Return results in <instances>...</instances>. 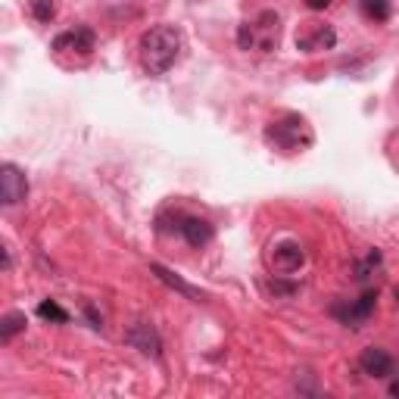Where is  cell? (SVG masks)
<instances>
[{"mask_svg": "<svg viewBox=\"0 0 399 399\" xmlns=\"http://www.w3.org/2000/svg\"><path fill=\"white\" fill-rule=\"evenodd\" d=\"M184 50V35L175 29V25H156V29L144 31L141 44H137V53H141V66L147 75H165L172 66L178 63Z\"/></svg>", "mask_w": 399, "mask_h": 399, "instance_id": "obj_1", "label": "cell"}, {"mask_svg": "<svg viewBox=\"0 0 399 399\" xmlns=\"http://www.w3.org/2000/svg\"><path fill=\"white\" fill-rule=\"evenodd\" d=\"M265 141L271 144L275 150H284V153H296L303 147L312 144V128L303 116L296 112H287V116L275 119V122L265 128Z\"/></svg>", "mask_w": 399, "mask_h": 399, "instance_id": "obj_2", "label": "cell"}, {"mask_svg": "<svg viewBox=\"0 0 399 399\" xmlns=\"http://www.w3.org/2000/svg\"><path fill=\"white\" fill-rule=\"evenodd\" d=\"M265 265H269L271 275H281V278H290L296 275L299 269L306 265V250L299 241H278L265 250Z\"/></svg>", "mask_w": 399, "mask_h": 399, "instance_id": "obj_3", "label": "cell"}, {"mask_svg": "<svg viewBox=\"0 0 399 399\" xmlns=\"http://www.w3.org/2000/svg\"><path fill=\"white\" fill-rule=\"evenodd\" d=\"M375 309H377V290H365L359 299H352V303L349 299L347 303H337L331 312H334L343 324H349V328H365V322L375 315Z\"/></svg>", "mask_w": 399, "mask_h": 399, "instance_id": "obj_4", "label": "cell"}, {"mask_svg": "<svg viewBox=\"0 0 399 399\" xmlns=\"http://www.w3.org/2000/svg\"><path fill=\"white\" fill-rule=\"evenodd\" d=\"M337 44V31L328 22H303L296 31V50L299 53H322Z\"/></svg>", "mask_w": 399, "mask_h": 399, "instance_id": "obj_5", "label": "cell"}, {"mask_svg": "<svg viewBox=\"0 0 399 399\" xmlns=\"http://www.w3.org/2000/svg\"><path fill=\"white\" fill-rule=\"evenodd\" d=\"M97 47V35L88 29V25H78L72 31H63V35L53 38V53L63 57V53H78V57L88 59Z\"/></svg>", "mask_w": 399, "mask_h": 399, "instance_id": "obj_6", "label": "cell"}, {"mask_svg": "<svg viewBox=\"0 0 399 399\" xmlns=\"http://www.w3.org/2000/svg\"><path fill=\"white\" fill-rule=\"evenodd\" d=\"M0 197H3V206H16L29 197V178L16 163H3L0 169Z\"/></svg>", "mask_w": 399, "mask_h": 399, "instance_id": "obj_7", "label": "cell"}, {"mask_svg": "<svg viewBox=\"0 0 399 399\" xmlns=\"http://www.w3.org/2000/svg\"><path fill=\"white\" fill-rule=\"evenodd\" d=\"M125 343L135 347L137 352H144V356H153V359L163 356V340H159L156 328H153L150 322H135L131 324V328L125 331Z\"/></svg>", "mask_w": 399, "mask_h": 399, "instance_id": "obj_8", "label": "cell"}, {"mask_svg": "<svg viewBox=\"0 0 399 399\" xmlns=\"http://www.w3.org/2000/svg\"><path fill=\"white\" fill-rule=\"evenodd\" d=\"M359 368H362L368 377L384 381V377H393L396 359L390 356L387 349H381V347H368V349H362V356H359Z\"/></svg>", "mask_w": 399, "mask_h": 399, "instance_id": "obj_9", "label": "cell"}, {"mask_svg": "<svg viewBox=\"0 0 399 399\" xmlns=\"http://www.w3.org/2000/svg\"><path fill=\"white\" fill-rule=\"evenodd\" d=\"M178 234H181L194 250H200V247H206V243H209L212 237H216V228H212V225L206 222V218L184 216L181 225H178Z\"/></svg>", "mask_w": 399, "mask_h": 399, "instance_id": "obj_10", "label": "cell"}, {"mask_svg": "<svg viewBox=\"0 0 399 399\" xmlns=\"http://www.w3.org/2000/svg\"><path fill=\"white\" fill-rule=\"evenodd\" d=\"M150 271L153 275L159 278V281L165 284V287H172V290H178V294H184L188 299H194V303H200V299H203V290H197V287H190L188 281H184L181 275H175V271L172 269H165V265H159V262H153L150 265Z\"/></svg>", "mask_w": 399, "mask_h": 399, "instance_id": "obj_11", "label": "cell"}, {"mask_svg": "<svg viewBox=\"0 0 399 399\" xmlns=\"http://www.w3.org/2000/svg\"><path fill=\"white\" fill-rule=\"evenodd\" d=\"M359 6H362V16L368 22H387L393 16V3L390 0H362Z\"/></svg>", "mask_w": 399, "mask_h": 399, "instance_id": "obj_12", "label": "cell"}, {"mask_svg": "<svg viewBox=\"0 0 399 399\" xmlns=\"http://www.w3.org/2000/svg\"><path fill=\"white\" fill-rule=\"evenodd\" d=\"M25 324H29V322H25V312H6L3 322H0V340L10 343L16 334H22Z\"/></svg>", "mask_w": 399, "mask_h": 399, "instance_id": "obj_13", "label": "cell"}, {"mask_svg": "<svg viewBox=\"0 0 399 399\" xmlns=\"http://www.w3.org/2000/svg\"><path fill=\"white\" fill-rule=\"evenodd\" d=\"M38 315H41L44 322H53V324H66V322H69V312H66L57 299H44V303H38Z\"/></svg>", "mask_w": 399, "mask_h": 399, "instance_id": "obj_14", "label": "cell"}, {"mask_svg": "<svg viewBox=\"0 0 399 399\" xmlns=\"http://www.w3.org/2000/svg\"><path fill=\"white\" fill-rule=\"evenodd\" d=\"M377 269H381V253L371 250L365 262H356V281H362V284H365V281H371V275H375Z\"/></svg>", "mask_w": 399, "mask_h": 399, "instance_id": "obj_15", "label": "cell"}, {"mask_svg": "<svg viewBox=\"0 0 399 399\" xmlns=\"http://www.w3.org/2000/svg\"><path fill=\"white\" fill-rule=\"evenodd\" d=\"M29 10L38 22H50V19L57 16V3H53V0H29Z\"/></svg>", "mask_w": 399, "mask_h": 399, "instance_id": "obj_16", "label": "cell"}, {"mask_svg": "<svg viewBox=\"0 0 399 399\" xmlns=\"http://www.w3.org/2000/svg\"><path fill=\"white\" fill-rule=\"evenodd\" d=\"M253 44H256V29H253L250 22H243L241 29H237V47H241V50H250Z\"/></svg>", "mask_w": 399, "mask_h": 399, "instance_id": "obj_17", "label": "cell"}, {"mask_svg": "<svg viewBox=\"0 0 399 399\" xmlns=\"http://www.w3.org/2000/svg\"><path fill=\"white\" fill-rule=\"evenodd\" d=\"M269 294L271 296H296V284H284L281 275H275V281L269 284Z\"/></svg>", "mask_w": 399, "mask_h": 399, "instance_id": "obj_18", "label": "cell"}, {"mask_svg": "<svg viewBox=\"0 0 399 399\" xmlns=\"http://www.w3.org/2000/svg\"><path fill=\"white\" fill-rule=\"evenodd\" d=\"M306 6H309V10H328L331 0H306Z\"/></svg>", "mask_w": 399, "mask_h": 399, "instance_id": "obj_19", "label": "cell"}, {"mask_svg": "<svg viewBox=\"0 0 399 399\" xmlns=\"http://www.w3.org/2000/svg\"><path fill=\"white\" fill-rule=\"evenodd\" d=\"M390 393H393V396H399V381H396V384H390Z\"/></svg>", "mask_w": 399, "mask_h": 399, "instance_id": "obj_20", "label": "cell"}, {"mask_svg": "<svg viewBox=\"0 0 399 399\" xmlns=\"http://www.w3.org/2000/svg\"><path fill=\"white\" fill-rule=\"evenodd\" d=\"M393 299H396V306H399V287L393 290Z\"/></svg>", "mask_w": 399, "mask_h": 399, "instance_id": "obj_21", "label": "cell"}]
</instances>
